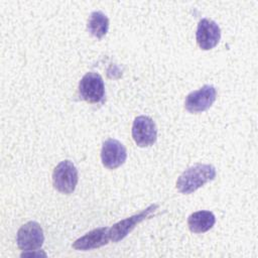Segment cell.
<instances>
[{
  "label": "cell",
  "mask_w": 258,
  "mask_h": 258,
  "mask_svg": "<svg viewBox=\"0 0 258 258\" xmlns=\"http://www.w3.org/2000/svg\"><path fill=\"white\" fill-rule=\"evenodd\" d=\"M216 223L215 215L210 211H198L189 215L187 225L192 233H205L213 228Z\"/></svg>",
  "instance_id": "8fae6325"
},
{
  "label": "cell",
  "mask_w": 258,
  "mask_h": 258,
  "mask_svg": "<svg viewBox=\"0 0 258 258\" xmlns=\"http://www.w3.org/2000/svg\"><path fill=\"white\" fill-rule=\"evenodd\" d=\"M158 209V204H151L146 209L142 210L138 214H135L131 217H128L126 219H123L116 224H114L112 227L109 228V234H110V240L112 242H119L122 239H124L139 223L144 221L145 219L149 218L153 212H155Z\"/></svg>",
  "instance_id": "3957f363"
},
{
  "label": "cell",
  "mask_w": 258,
  "mask_h": 258,
  "mask_svg": "<svg viewBox=\"0 0 258 258\" xmlns=\"http://www.w3.org/2000/svg\"><path fill=\"white\" fill-rule=\"evenodd\" d=\"M216 168L212 164L197 163L185 169L176 180V188L183 195H189L212 181L216 177Z\"/></svg>",
  "instance_id": "6da1fadb"
},
{
  "label": "cell",
  "mask_w": 258,
  "mask_h": 258,
  "mask_svg": "<svg viewBox=\"0 0 258 258\" xmlns=\"http://www.w3.org/2000/svg\"><path fill=\"white\" fill-rule=\"evenodd\" d=\"M79 94L88 103L102 102L105 97V86L102 77L97 73H87L79 83Z\"/></svg>",
  "instance_id": "277c9868"
},
{
  "label": "cell",
  "mask_w": 258,
  "mask_h": 258,
  "mask_svg": "<svg viewBox=\"0 0 258 258\" xmlns=\"http://www.w3.org/2000/svg\"><path fill=\"white\" fill-rule=\"evenodd\" d=\"M110 241V234L108 227H101L94 229L84 236L78 238L73 243V248L79 251H88L105 246Z\"/></svg>",
  "instance_id": "30bf717a"
},
{
  "label": "cell",
  "mask_w": 258,
  "mask_h": 258,
  "mask_svg": "<svg viewBox=\"0 0 258 258\" xmlns=\"http://www.w3.org/2000/svg\"><path fill=\"white\" fill-rule=\"evenodd\" d=\"M132 137L139 147H148L157 139V128L154 121L148 116H138L132 125Z\"/></svg>",
  "instance_id": "52a82bcc"
},
{
  "label": "cell",
  "mask_w": 258,
  "mask_h": 258,
  "mask_svg": "<svg viewBox=\"0 0 258 258\" xmlns=\"http://www.w3.org/2000/svg\"><path fill=\"white\" fill-rule=\"evenodd\" d=\"M127 158L125 146L117 139L109 138L104 141L101 150V160L105 167L115 169L121 166Z\"/></svg>",
  "instance_id": "ba28073f"
},
{
  "label": "cell",
  "mask_w": 258,
  "mask_h": 258,
  "mask_svg": "<svg viewBox=\"0 0 258 258\" xmlns=\"http://www.w3.org/2000/svg\"><path fill=\"white\" fill-rule=\"evenodd\" d=\"M88 31L97 38L104 37L109 29V19L101 11H94L90 14L88 23Z\"/></svg>",
  "instance_id": "7c38bea8"
},
{
  "label": "cell",
  "mask_w": 258,
  "mask_h": 258,
  "mask_svg": "<svg viewBox=\"0 0 258 258\" xmlns=\"http://www.w3.org/2000/svg\"><path fill=\"white\" fill-rule=\"evenodd\" d=\"M78 179V169L71 160L60 161L53 169V186L61 194H72L77 186Z\"/></svg>",
  "instance_id": "7a4b0ae2"
},
{
  "label": "cell",
  "mask_w": 258,
  "mask_h": 258,
  "mask_svg": "<svg viewBox=\"0 0 258 258\" xmlns=\"http://www.w3.org/2000/svg\"><path fill=\"white\" fill-rule=\"evenodd\" d=\"M196 38L200 48L210 50L219 43L221 38V29L215 21L203 18L198 24Z\"/></svg>",
  "instance_id": "9c48e42d"
},
{
  "label": "cell",
  "mask_w": 258,
  "mask_h": 258,
  "mask_svg": "<svg viewBox=\"0 0 258 258\" xmlns=\"http://www.w3.org/2000/svg\"><path fill=\"white\" fill-rule=\"evenodd\" d=\"M16 242L18 248L24 252L34 251L40 248L44 242L42 228L37 222H27L18 230Z\"/></svg>",
  "instance_id": "5b68a950"
},
{
  "label": "cell",
  "mask_w": 258,
  "mask_h": 258,
  "mask_svg": "<svg viewBox=\"0 0 258 258\" xmlns=\"http://www.w3.org/2000/svg\"><path fill=\"white\" fill-rule=\"evenodd\" d=\"M217 91L212 85H205L197 91L190 92L184 101V108L191 114L207 111L216 101Z\"/></svg>",
  "instance_id": "8992f818"
}]
</instances>
